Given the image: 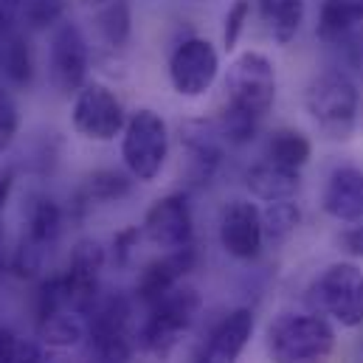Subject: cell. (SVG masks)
<instances>
[{
	"instance_id": "obj_30",
	"label": "cell",
	"mask_w": 363,
	"mask_h": 363,
	"mask_svg": "<svg viewBox=\"0 0 363 363\" xmlns=\"http://www.w3.org/2000/svg\"><path fill=\"white\" fill-rule=\"evenodd\" d=\"M141 237H144V234H141L138 225H127V228H121V231L113 237V262H116L118 268H127V265H130L133 251L138 248V240H141Z\"/></svg>"
},
{
	"instance_id": "obj_21",
	"label": "cell",
	"mask_w": 363,
	"mask_h": 363,
	"mask_svg": "<svg viewBox=\"0 0 363 363\" xmlns=\"http://www.w3.org/2000/svg\"><path fill=\"white\" fill-rule=\"evenodd\" d=\"M93 20H96V31L107 48L121 51L130 43V34H133L130 0H104L99 9H93Z\"/></svg>"
},
{
	"instance_id": "obj_34",
	"label": "cell",
	"mask_w": 363,
	"mask_h": 363,
	"mask_svg": "<svg viewBox=\"0 0 363 363\" xmlns=\"http://www.w3.org/2000/svg\"><path fill=\"white\" fill-rule=\"evenodd\" d=\"M11 189H14V172L6 169V172H0V214L9 203V197H11Z\"/></svg>"
},
{
	"instance_id": "obj_12",
	"label": "cell",
	"mask_w": 363,
	"mask_h": 363,
	"mask_svg": "<svg viewBox=\"0 0 363 363\" xmlns=\"http://www.w3.org/2000/svg\"><path fill=\"white\" fill-rule=\"evenodd\" d=\"M141 234L150 245H155L161 251H178V248L191 245L194 217H191L189 197L183 191H172V194L158 197L144 214Z\"/></svg>"
},
{
	"instance_id": "obj_20",
	"label": "cell",
	"mask_w": 363,
	"mask_h": 363,
	"mask_svg": "<svg viewBox=\"0 0 363 363\" xmlns=\"http://www.w3.org/2000/svg\"><path fill=\"white\" fill-rule=\"evenodd\" d=\"M265 158L279 164V167H287V169H304L313 158V141L301 133V130H293V127H279L273 130L265 141Z\"/></svg>"
},
{
	"instance_id": "obj_4",
	"label": "cell",
	"mask_w": 363,
	"mask_h": 363,
	"mask_svg": "<svg viewBox=\"0 0 363 363\" xmlns=\"http://www.w3.org/2000/svg\"><path fill=\"white\" fill-rule=\"evenodd\" d=\"M147 310L150 313L138 330V344L144 352L164 361L172 355V350L181 344L183 335L194 327V321L203 310V298L194 287L178 284L175 290H169L164 298H158Z\"/></svg>"
},
{
	"instance_id": "obj_10",
	"label": "cell",
	"mask_w": 363,
	"mask_h": 363,
	"mask_svg": "<svg viewBox=\"0 0 363 363\" xmlns=\"http://www.w3.org/2000/svg\"><path fill=\"white\" fill-rule=\"evenodd\" d=\"M220 77V54L206 37H186L169 54V85L183 99H200Z\"/></svg>"
},
{
	"instance_id": "obj_14",
	"label": "cell",
	"mask_w": 363,
	"mask_h": 363,
	"mask_svg": "<svg viewBox=\"0 0 363 363\" xmlns=\"http://www.w3.org/2000/svg\"><path fill=\"white\" fill-rule=\"evenodd\" d=\"M220 245L240 262L257 259L265 245L262 208L251 200H231L220 217Z\"/></svg>"
},
{
	"instance_id": "obj_25",
	"label": "cell",
	"mask_w": 363,
	"mask_h": 363,
	"mask_svg": "<svg viewBox=\"0 0 363 363\" xmlns=\"http://www.w3.org/2000/svg\"><path fill=\"white\" fill-rule=\"evenodd\" d=\"M133 191V175L116 172V169H93L79 191L82 203H118L130 197Z\"/></svg>"
},
{
	"instance_id": "obj_33",
	"label": "cell",
	"mask_w": 363,
	"mask_h": 363,
	"mask_svg": "<svg viewBox=\"0 0 363 363\" xmlns=\"http://www.w3.org/2000/svg\"><path fill=\"white\" fill-rule=\"evenodd\" d=\"M17 347H20V338L0 327V363H17Z\"/></svg>"
},
{
	"instance_id": "obj_35",
	"label": "cell",
	"mask_w": 363,
	"mask_h": 363,
	"mask_svg": "<svg viewBox=\"0 0 363 363\" xmlns=\"http://www.w3.org/2000/svg\"><path fill=\"white\" fill-rule=\"evenodd\" d=\"M79 3H82L85 9H99V6L104 3V0H79Z\"/></svg>"
},
{
	"instance_id": "obj_23",
	"label": "cell",
	"mask_w": 363,
	"mask_h": 363,
	"mask_svg": "<svg viewBox=\"0 0 363 363\" xmlns=\"http://www.w3.org/2000/svg\"><path fill=\"white\" fill-rule=\"evenodd\" d=\"M82 318L85 315L77 310H60V313L37 321V335L51 350H71L88 335V327Z\"/></svg>"
},
{
	"instance_id": "obj_28",
	"label": "cell",
	"mask_w": 363,
	"mask_h": 363,
	"mask_svg": "<svg viewBox=\"0 0 363 363\" xmlns=\"http://www.w3.org/2000/svg\"><path fill=\"white\" fill-rule=\"evenodd\" d=\"M251 14H254V0H234L223 17V48L225 51H234L251 23Z\"/></svg>"
},
{
	"instance_id": "obj_9",
	"label": "cell",
	"mask_w": 363,
	"mask_h": 363,
	"mask_svg": "<svg viewBox=\"0 0 363 363\" xmlns=\"http://www.w3.org/2000/svg\"><path fill=\"white\" fill-rule=\"evenodd\" d=\"M130 301L116 296L96 301L88 324V338H91V352L96 363H127L135 350V335L130 327Z\"/></svg>"
},
{
	"instance_id": "obj_26",
	"label": "cell",
	"mask_w": 363,
	"mask_h": 363,
	"mask_svg": "<svg viewBox=\"0 0 363 363\" xmlns=\"http://www.w3.org/2000/svg\"><path fill=\"white\" fill-rule=\"evenodd\" d=\"M298 225H301V208H298V203H293V197L268 203L262 208L265 242H284L287 237L296 234Z\"/></svg>"
},
{
	"instance_id": "obj_19",
	"label": "cell",
	"mask_w": 363,
	"mask_h": 363,
	"mask_svg": "<svg viewBox=\"0 0 363 363\" xmlns=\"http://www.w3.org/2000/svg\"><path fill=\"white\" fill-rule=\"evenodd\" d=\"M363 23V0H321L318 9V37L327 43L350 37Z\"/></svg>"
},
{
	"instance_id": "obj_27",
	"label": "cell",
	"mask_w": 363,
	"mask_h": 363,
	"mask_svg": "<svg viewBox=\"0 0 363 363\" xmlns=\"http://www.w3.org/2000/svg\"><path fill=\"white\" fill-rule=\"evenodd\" d=\"M65 9L68 0H23L20 20L26 23L28 31H45L65 20Z\"/></svg>"
},
{
	"instance_id": "obj_32",
	"label": "cell",
	"mask_w": 363,
	"mask_h": 363,
	"mask_svg": "<svg viewBox=\"0 0 363 363\" xmlns=\"http://www.w3.org/2000/svg\"><path fill=\"white\" fill-rule=\"evenodd\" d=\"M23 0H0V37H9L20 23Z\"/></svg>"
},
{
	"instance_id": "obj_11",
	"label": "cell",
	"mask_w": 363,
	"mask_h": 363,
	"mask_svg": "<svg viewBox=\"0 0 363 363\" xmlns=\"http://www.w3.org/2000/svg\"><path fill=\"white\" fill-rule=\"evenodd\" d=\"M60 234H62V208L57 206V200L37 194L28 206V214H26L23 240L11 257L14 273L17 276H34L43 268V259L51 251V245L60 240Z\"/></svg>"
},
{
	"instance_id": "obj_1",
	"label": "cell",
	"mask_w": 363,
	"mask_h": 363,
	"mask_svg": "<svg viewBox=\"0 0 363 363\" xmlns=\"http://www.w3.org/2000/svg\"><path fill=\"white\" fill-rule=\"evenodd\" d=\"M304 110L330 141L352 138L361 113V91L344 71H324L310 79L304 91Z\"/></svg>"
},
{
	"instance_id": "obj_13",
	"label": "cell",
	"mask_w": 363,
	"mask_h": 363,
	"mask_svg": "<svg viewBox=\"0 0 363 363\" xmlns=\"http://www.w3.org/2000/svg\"><path fill=\"white\" fill-rule=\"evenodd\" d=\"M107 254L99 240H79L68 257V268L62 273L68 301L77 313L91 315L96 301H99V287H101V271H104Z\"/></svg>"
},
{
	"instance_id": "obj_8",
	"label": "cell",
	"mask_w": 363,
	"mask_h": 363,
	"mask_svg": "<svg viewBox=\"0 0 363 363\" xmlns=\"http://www.w3.org/2000/svg\"><path fill=\"white\" fill-rule=\"evenodd\" d=\"M91 71V45L82 28L71 20H62L51 28L48 45V77L60 96H77L88 85Z\"/></svg>"
},
{
	"instance_id": "obj_29",
	"label": "cell",
	"mask_w": 363,
	"mask_h": 363,
	"mask_svg": "<svg viewBox=\"0 0 363 363\" xmlns=\"http://www.w3.org/2000/svg\"><path fill=\"white\" fill-rule=\"evenodd\" d=\"M17 133H20V107L9 88L0 85V155L14 144Z\"/></svg>"
},
{
	"instance_id": "obj_17",
	"label": "cell",
	"mask_w": 363,
	"mask_h": 363,
	"mask_svg": "<svg viewBox=\"0 0 363 363\" xmlns=\"http://www.w3.org/2000/svg\"><path fill=\"white\" fill-rule=\"evenodd\" d=\"M321 211L335 223H361L363 220V169L361 167H335L321 189Z\"/></svg>"
},
{
	"instance_id": "obj_7",
	"label": "cell",
	"mask_w": 363,
	"mask_h": 363,
	"mask_svg": "<svg viewBox=\"0 0 363 363\" xmlns=\"http://www.w3.org/2000/svg\"><path fill=\"white\" fill-rule=\"evenodd\" d=\"M71 124L77 135L93 144H110L116 135L124 133L127 113L116 93L101 82H88L74 96L71 107Z\"/></svg>"
},
{
	"instance_id": "obj_24",
	"label": "cell",
	"mask_w": 363,
	"mask_h": 363,
	"mask_svg": "<svg viewBox=\"0 0 363 363\" xmlns=\"http://www.w3.org/2000/svg\"><path fill=\"white\" fill-rule=\"evenodd\" d=\"M307 17V3L304 0H271V6L262 11V20L268 23L273 40L279 45H290Z\"/></svg>"
},
{
	"instance_id": "obj_31",
	"label": "cell",
	"mask_w": 363,
	"mask_h": 363,
	"mask_svg": "<svg viewBox=\"0 0 363 363\" xmlns=\"http://www.w3.org/2000/svg\"><path fill=\"white\" fill-rule=\"evenodd\" d=\"M338 245L347 257L363 259V220L361 223H350L341 234H338Z\"/></svg>"
},
{
	"instance_id": "obj_22",
	"label": "cell",
	"mask_w": 363,
	"mask_h": 363,
	"mask_svg": "<svg viewBox=\"0 0 363 363\" xmlns=\"http://www.w3.org/2000/svg\"><path fill=\"white\" fill-rule=\"evenodd\" d=\"M0 68H3L6 79L14 88H31V82H34V54H31V43H28L26 31L14 28L9 37H3Z\"/></svg>"
},
{
	"instance_id": "obj_16",
	"label": "cell",
	"mask_w": 363,
	"mask_h": 363,
	"mask_svg": "<svg viewBox=\"0 0 363 363\" xmlns=\"http://www.w3.org/2000/svg\"><path fill=\"white\" fill-rule=\"evenodd\" d=\"M200 254L191 245L178 248V251H164V257L152 259L150 265H144V271L138 273L135 281V298L144 307H152L158 298H164L169 290H175L178 284H183V279L194 271Z\"/></svg>"
},
{
	"instance_id": "obj_3",
	"label": "cell",
	"mask_w": 363,
	"mask_h": 363,
	"mask_svg": "<svg viewBox=\"0 0 363 363\" xmlns=\"http://www.w3.org/2000/svg\"><path fill=\"white\" fill-rule=\"evenodd\" d=\"M225 110L242 113L254 121H262L276 104V65L262 51H242L234 57V62L225 71Z\"/></svg>"
},
{
	"instance_id": "obj_15",
	"label": "cell",
	"mask_w": 363,
	"mask_h": 363,
	"mask_svg": "<svg viewBox=\"0 0 363 363\" xmlns=\"http://www.w3.org/2000/svg\"><path fill=\"white\" fill-rule=\"evenodd\" d=\"M254 327H257V315L251 307L231 310L211 327L194 363H240L245 347L254 338Z\"/></svg>"
},
{
	"instance_id": "obj_18",
	"label": "cell",
	"mask_w": 363,
	"mask_h": 363,
	"mask_svg": "<svg viewBox=\"0 0 363 363\" xmlns=\"http://www.w3.org/2000/svg\"><path fill=\"white\" fill-rule=\"evenodd\" d=\"M298 186H301V172L298 169L279 167L268 158H262L259 164H254L245 172V189L251 191L254 200H262V203H276V200L296 197Z\"/></svg>"
},
{
	"instance_id": "obj_5",
	"label": "cell",
	"mask_w": 363,
	"mask_h": 363,
	"mask_svg": "<svg viewBox=\"0 0 363 363\" xmlns=\"http://www.w3.org/2000/svg\"><path fill=\"white\" fill-rule=\"evenodd\" d=\"M169 158V124L152 107H138L127 116L121 133V161L133 181L152 183Z\"/></svg>"
},
{
	"instance_id": "obj_2",
	"label": "cell",
	"mask_w": 363,
	"mask_h": 363,
	"mask_svg": "<svg viewBox=\"0 0 363 363\" xmlns=\"http://www.w3.org/2000/svg\"><path fill=\"white\" fill-rule=\"evenodd\" d=\"M271 363H315L335 350V327L318 313H281L268 324Z\"/></svg>"
},
{
	"instance_id": "obj_6",
	"label": "cell",
	"mask_w": 363,
	"mask_h": 363,
	"mask_svg": "<svg viewBox=\"0 0 363 363\" xmlns=\"http://www.w3.org/2000/svg\"><path fill=\"white\" fill-rule=\"evenodd\" d=\"M313 301L344 330L363 327V271L347 259L327 265L313 284Z\"/></svg>"
}]
</instances>
